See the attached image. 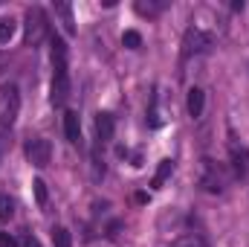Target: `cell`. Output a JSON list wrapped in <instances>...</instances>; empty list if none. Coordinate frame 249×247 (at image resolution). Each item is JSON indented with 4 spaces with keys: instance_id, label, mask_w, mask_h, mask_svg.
Masks as SVG:
<instances>
[{
    "instance_id": "1",
    "label": "cell",
    "mask_w": 249,
    "mask_h": 247,
    "mask_svg": "<svg viewBox=\"0 0 249 247\" xmlns=\"http://www.w3.org/2000/svg\"><path fill=\"white\" fill-rule=\"evenodd\" d=\"M229 184V175L223 172V166L220 163H214V160H200V186L206 189V192H212V195H220L223 189Z\"/></svg>"
},
{
    "instance_id": "2",
    "label": "cell",
    "mask_w": 249,
    "mask_h": 247,
    "mask_svg": "<svg viewBox=\"0 0 249 247\" xmlns=\"http://www.w3.org/2000/svg\"><path fill=\"white\" fill-rule=\"evenodd\" d=\"M20 114V90L15 84H0V125L12 128Z\"/></svg>"
},
{
    "instance_id": "3",
    "label": "cell",
    "mask_w": 249,
    "mask_h": 247,
    "mask_svg": "<svg viewBox=\"0 0 249 247\" xmlns=\"http://www.w3.org/2000/svg\"><path fill=\"white\" fill-rule=\"evenodd\" d=\"M47 35H50V21H47L44 9H38V6L26 9V44L38 47Z\"/></svg>"
},
{
    "instance_id": "4",
    "label": "cell",
    "mask_w": 249,
    "mask_h": 247,
    "mask_svg": "<svg viewBox=\"0 0 249 247\" xmlns=\"http://www.w3.org/2000/svg\"><path fill=\"white\" fill-rule=\"evenodd\" d=\"M214 47V35L203 32L200 26H188L186 35H183V56L191 59V56H200V53H209Z\"/></svg>"
},
{
    "instance_id": "5",
    "label": "cell",
    "mask_w": 249,
    "mask_h": 247,
    "mask_svg": "<svg viewBox=\"0 0 249 247\" xmlns=\"http://www.w3.org/2000/svg\"><path fill=\"white\" fill-rule=\"evenodd\" d=\"M26 160H29L35 169L50 166V160H53V145H50V140H44V137L29 140V143H26Z\"/></svg>"
},
{
    "instance_id": "6",
    "label": "cell",
    "mask_w": 249,
    "mask_h": 247,
    "mask_svg": "<svg viewBox=\"0 0 249 247\" xmlns=\"http://www.w3.org/2000/svg\"><path fill=\"white\" fill-rule=\"evenodd\" d=\"M53 105H64L70 99V70H55L53 73Z\"/></svg>"
},
{
    "instance_id": "7",
    "label": "cell",
    "mask_w": 249,
    "mask_h": 247,
    "mask_svg": "<svg viewBox=\"0 0 249 247\" xmlns=\"http://www.w3.org/2000/svg\"><path fill=\"white\" fill-rule=\"evenodd\" d=\"M229 157H232V169L238 178H247L249 175V148L247 145H238V143H229Z\"/></svg>"
},
{
    "instance_id": "8",
    "label": "cell",
    "mask_w": 249,
    "mask_h": 247,
    "mask_svg": "<svg viewBox=\"0 0 249 247\" xmlns=\"http://www.w3.org/2000/svg\"><path fill=\"white\" fill-rule=\"evenodd\" d=\"M113 131H116V120H113V114H99L96 117V137L102 140V143H110L113 140Z\"/></svg>"
},
{
    "instance_id": "9",
    "label": "cell",
    "mask_w": 249,
    "mask_h": 247,
    "mask_svg": "<svg viewBox=\"0 0 249 247\" xmlns=\"http://www.w3.org/2000/svg\"><path fill=\"white\" fill-rule=\"evenodd\" d=\"M186 108H188V117H191V120H200V117H203V108H206V93H203L200 87H191V90H188Z\"/></svg>"
},
{
    "instance_id": "10",
    "label": "cell",
    "mask_w": 249,
    "mask_h": 247,
    "mask_svg": "<svg viewBox=\"0 0 249 247\" xmlns=\"http://www.w3.org/2000/svg\"><path fill=\"white\" fill-rule=\"evenodd\" d=\"M64 134H67L70 143H78L81 140V120H78L75 111H67L64 114Z\"/></svg>"
},
{
    "instance_id": "11",
    "label": "cell",
    "mask_w": 249,
    "mask_h": 247,
    "mask_svg": "<svg viewBox=\"0 0 249 247\" xmlns=\"http://www.w3.org/2000/svg\"><path fill=\"white\" fill-rule=\"evenodd\" d=\"M53 70H67V41L64 38H53Z\"/></svg>"
},
{
    "instance_id": "12",
    "label": "cell",
    "mask_w": 249,
    "mask_h": 247,
    "mask_svg": "<svg viewBox=\"0 0 249 247\" xmlns=\"http://www.w3.org/2000/svg\"><path fill=\"white\" fill-rule=\"evenodd\" d=\"M171 172H174V160H160V166H157V172H154V181H151V186L154 189H162V184L171 178Z\"/></svg>"
},
{
    "instance_id": "13",
    "label": "cell",
    "mask_w": 249,
    "mask_h": 247,
    "mask_svg": "<svg viewBox=\"0 0 249 247\" xmlns=\"http://www.w3.org/2000/svg\"><path fill=\"white\" fill-rule=\"evenodd\" d=\"M55 12L61 18V26L67 35H75V21H72V6L70 3H55Z\"/></svg>"
},
{
    "instance_id": "14",
    "label": "cell",
    "mask_w": 249,
    "mask_h": 247,
    "mask_svg": "<svg viewBox=\"0 0 249 247\" xmlns=\"http://www.w3.org/2000/svg\"><path fill=\"white\" fill-rule=\"evenodd\" d=\"M165 6H168L165 0H157V3H154V0H148V3H145V0H139V3H136V12H139V15H145V18H157Z\"/></svg>"
},
{
    "instance_id": "15",
    "label": "cell",
    "mask_w": 249,
    "mask_h": 247,
    "mask_svg": "<svg viewBox=\"0 0 249 247\" xmlns=\"http://www.w3.org/2000/svg\"><path fill=\"white\" fill-rule=\"evenodd\" d=\"M53 245L55 247H72V236L67 227H53Z\"/></svg>"
},
{
    "instance_id": "16",
    "label": "cell",
    "mask_w": 249,
    "mask_h": 247,
    "mask_svg": "<svg viewBox=\"0 0 249 247\" xmlns=\"http://www.w3.org/2000/svg\"><path fill=\"white\" fill-rule=\"evenodd\" d=\"M12 215H15V201L0 192V221H9Z\"/></svg>"
},
{
    "instance_id": "17",
    "label": "cell",
    "mask_w": 249,
    "mask_h": 247,
    "mask_svg": "<svg viewBox=\"0 0 249 247\" xmlns=\"http://www.w3.org/2000/svg\"><path fill=\"white\" fill-rule=\"evenodd\" d=\"M32 189H35V201H38V206H47V201H50L47 184H44V181H32Z\"/></svg>"
},
{
    "instance_id": "18",
    "label": "cell",
    "mask_w": 249,
    "mask_h": 247,
    "mask_svg": "<svg viewBox=\"0 0 249 247\" xmlns=\"http://www.w3.org/2000/svg\"><path fill=\"white\" fill-rule=\"evenodd\" d=\"M12 35H15V21H12V18L0 21V44H9Z\"/></svg>"
},
{
    "instance_id": "19",
    "label": "cell",
    "mask_w": 249,
    "mask_h": 247,
    "mask_svg": "<svg viewBox=\"0 0 249 247\" xmlns=\"http://www.w3.org/2000/svg\"><path fill=\"white\" fill-rule=\"evenodd\" d=\"M122 44L127 47V50H136V47L142 44V35H139L136 29H127V32L122 35Z\"/></svg>"
},
{
    "instance_id": "20",
    "label": "cell",
    "mask_w": 249,
    "mask_h": 247,
    "mask_svg": "<svg viewBox=\"0 0 249 247\" xmlns=\"http://www.w3.org/2000/svg\"><path fill=\"white\" fill-rule=\"evenodd\" d=\"M174 247H206V242L200 236H183V239L174 242Z\"/></svg>"
},
{
    "instance_id": "21",
    "label": "cell",
    "mask_w": 249,
    "mask_h": 247,
    "mask_svg": "<svg viewBox=\"0 0 249 247\" xmlns=\"http://www.w3.org/2000/svg\"><path fill=\"white\" fill-rule=\"evenodd\" d=\"M0 247H18V242H15L9 233H0Z\"/></svg>"
},
{
    "instance_id": "22",
    "label": "cell",
    "mask_w": 249,
    "mask_h": 247,
    "mask_svg": "<svg viewBox=\"0 0 249 247\" xmlns=\"http://www.w3.org/2000/svg\"><path fill=\"white\" fill-rule=\"evenodd\" d=\"M23 247H41V242H38L35 236H26V239H23Z\"/></svg>"
},
{
    "instance_id": "23",
    "label": "cell",
    "mask_w": 249,
    "mask_h": 247,
    "mask_svg": "<svg viewBox=\"0 0 249 247\" xmlns=\"http://www.w3.org/2000/svg\"><path fill=\"white\" fill-rule=\"evenodd\" d=\"M3 148H6V137H0V154H3Z\"/></svg>"
}]
</instances>
